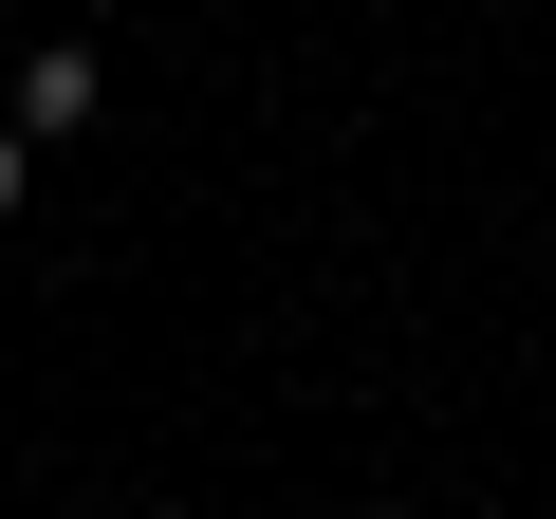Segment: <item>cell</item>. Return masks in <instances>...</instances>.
<instances>
[{"mask_svg":"<svg viewBox=\"0 0 556 519\" xmlns=\"http://www.w3.org/2000/svg\"><path fill=\"white\" fill-rule=\"evenodd\" d=\"M0 112H20L38 149H75V130L112 112V56H93V38H38V56H20V93H0Z\"/></svg>","mask_w":556,"mask_h":519,"instance_id":"obj_1","label":"cell"},{"mask_svg":"<svg viewBox=\"0 0 556 519\" xmlns=\"http://www.w3.org/2000/svg\"><path fill=\"white\" fill-rule=\"evenodd\" d=\"M20 167H38V130H20V112H0V223H20Z\"/></svg>","mask_w":556,"mask_h":519,"instance_id":"obj_2","label":"cell"}]
</instances>
